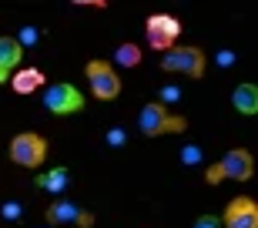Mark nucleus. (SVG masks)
<instances>
[{
    "label": "nucleus",
    "mask_w": 258,
    "mask_h": 228,
    "mask_svg": "<svg viewBox=\"0 0 258 228\" xmlns=\"http://www.w3.org/2000/svg\"><path fill=\"white\" fill-rule=\"evenodd\" d=\"M141 47H138V44H121V47H117V54H114V61L117 64H124V67H138L141 64Z\"/></svg>",
    "instance_id": "nucleus-14"
},
{
    "label": "nucleus",
    "mask_w": 258,
    "mask_h": 228,
    "mask_svg": "<svg viewBox=\"0 0 258 228\" xmlns=\"http://www.w3.org/2000/svg\"><path fill=\"white\" fill-rule=\"evenodd\" d=\"M221 225L225 228H258V205L251 198H231L225 215H221Z\"/></svg>",
    "instance_id": "nucleus-8"
},
{
    "label": "nucleus",
    "mask_w": 258,
    "mask_h": 228,
    "mask_svg": "<svg viewBox=\"0 0 258 228\" xmlns=\"http://www.w3.org/2000/svg\"><path fill=\"white\" fill-rule=\"evenodd\" d=\"M191 228H221V218H215V215H201Z\"/></svg>",
    "instance_id": "nucleus-15"
},
{
    "label": "nucleus",
    "mask_w": 258,
    "mask_h": 228,
    "mask_svg": "<svg viewBox=\"0 0 258 228\" xmlns=\"http://www.w3.org/2000/svg\"><path fill=\"white\" fill-rule=\"evenodd\" d=\"M7 81H10V74H7V71H0V84H7Z\"/></svg>",
    "instance_id": "nucleus-22"
},
{
    "label": "nucleus",
    "mask_w": 258,
    "mask_h": 228,
    "mask_svg": "<svg viewBox=\"0 0 258 228\" xmlns=\"http://www.w3.org/2000/svg\"><path fill=\"white\" fill-rule=\"evenodd\" d=\"M138 131L144 138H158V134H181L188 131V121H184L181 114H171L161 101H151V104H144L141 114H138Z\"/></svg>",
    "instance_id": "nucleus-1"
},
{
    "label": "nucleus",
    "mask_w": 258,
    "mask_h": 228,
    "mask_svg": "<svg viewBox=\"0 0 258 228\" xmlns=\"http://www.w3.org/2000/svg\"><path fill=\"white\" fill-rule=\"evenodd\" d=\"M158 101H161L164 107H168V101H178V87H164V91H161V97H158Z\"/></svg>",
    "instance_id": "nucleus-17"
},
{
    "label": "nucleus",
    "mask_w": 258,
    "mask_h": 228,
    "mask_svg": "<svg viewBox=\"0 0 258 228\" xmlns=\"http://www.w3.org/2000/svg\"><path fill=\"white\" fill-rule=\"evenodd\" d=\"M84 74H87V84H91L97 101H111V97L121 94V77H117V71L107 61H87Z\"/></svg>",
    "instance_id": "nucleus-4"
},
{
    "label": "nucleus",
    "mask_w": 258,
    "mask_h": 228,
    "mask_svg": "<svg viewBox=\"0 0 258 228\" xmlns=\"http://www.w3.org/2000/svg\"><path fill=\"white\" fill-rule=\"evenodd\" d=\"M205 64H208V57L201 47H171L161 54V67L168 74H184L191 81H198L205 74Z\"/></svg>",
    "instance_id": "nucleus-2"
},
{
    "label": "nucleus",
    "mask_w": 258,
    "mask_h": 228,
    "mask_svg": "<svg viewBox=\"0 0 258 228\" xmlns=\"http://www.w3.org/2000/svg\"><path fill=\"white\" fill-rule=\"evenodd\" d=\"M231 104L241 114H255L258 111V87L255 84H238L231 91Z\"/></svg>",
    "instance_id": "nucleus-11"
},
{
    "label": "nucleus",
    "mask_w": 258,
    "mask_h": 228,
    "mask_svg": "<svg viewBox=\"0 0 258 228\" xmlns=\"http://www.w3.org/2000/svg\"><path fill=\"white\" fill-rule=\"evenodd\" d=\"M50 144L44 134H34V131H24L10 141V161L20 164V168H40L44 158H47Z\"/></svg>",
    "instance_id": "nucleus-3"
},
{
    "label": "nucleus",
    "mask_w": 258,
    "mask_h": 228,
    "mask_svg": "<svg viewBox=\"0 0 258 228\" xmlns=\"http://www.w3.org/2000/svg\"><path fill=\"white\" fill-rule=\"evenodd\" d=\"M20 57H24V47L17 44V37H0V71L14 74L20 67Z\"/></svg>",
    "instance_id": "nucleus-10"
},
{
    "label": "nucleus",
    "mask_w": 258,
    "mask_h": 228,
    "mask_svg": "<svg viewBox=\"0 0 258 228\" xmlns=\"http://www.w3.org/2000/svg\"><path fill=\"white\" fill-rule=\"evenodd\" d=\"M77 211H81V208H77V205H71V201H54V205L47 208V221L54 228L64 225V221H77Z\"/></svg>",
    "instance_id": "nucleus-13"
},
{
    "label": "nucleus",
    "mask_w": 258,
    "mask_h": 228,
    "mask_svg": "<svg viewBox=\"0 0 258 228\" xmlns=\"http://www.w3.org/2000/svg\"><path fill=\"white\" fill-rule=\"evenodd\" d=\"M34 40H37V30H24V34H20V37H17V44H20V47H24V44H34Z\"/></svg>",
    "instance_id": "nucleus-18"
},
{
    "label": "nucleus",
    "mask_w": 258,
    "mask_h": 228,
    "mask_svg": "<svg viewBox=\"0 0 258 228\" xmlns=\"http://www.w3.org/2000/svg\"><path fill=\"white\" fill-rule=\"evenodd\" d=\"M218 171H221V181H248L251 171H255V158H251V151H245V148H231V151H225V158H218Z\"/></svg>",
    "instance_id": "nucleus-7"
},
{
    "label": "nucleus",
    "mask_w": 258,
    "mask_h": 228,
    "mask_svg": "<svg viewBox=\"0 0 258 228\" xmlns=\"http://www.w3.org/2000/svg\"><path fill=\"white\" fill-rule=\"evenodd\" d=\"M4 218H7V221L20 218V205H17V201H7V205H4Z\"/></svg>",
    "instance_id": "nucleus-16"
},
{
    "label": "nucleus",
    "mask_w": 258,
    "mask_h": 228,
    "mask_svg": "<svg viewBox=\"0 0 258 228\" xmlns=\"http://www.w3.org/2000/svg\"><path fill=\"white\" fill-rule=\"evenodd\" d=\"M144 34H148V44L154 50H171L174 40L181 37V20L171 14H151L144 24Z\"/></svg>",
    "instance_id": "nucleus-5"
},
{
    "label": "nucleus",
    "mask_w": 258,
    "mask_h": 228,
    "mask_svg": "<svg viewBox=\"0 0 258 228\" xmlns=\"http://www.w3.org/2000/svg\"><path fill=\"white\" fill-rule=\"evenodd\" d=\"M44 107H47L50 114H77V111H84V94H81L74 84L60 81V84H50L47 87V94H44Z\"/></svg>",
    "instance_id": "nucleus-6"
},
{
    "label": "nucleus",
    "mask_w": 258,
    "mask_h": 228,
    "mask_svg": "<svg viewBox=\"0 0 258 228\" xmlns=\"http://www.w3.org/2000/svg\"><path fill=\"white\" fill-rule=\"evenodd\" d=\"M198 148H195V144H191V148H184V151H181V158H184V161H188V164H195V161H198Z\"/></svg>",
    "instance_id": "nucleus-19"
},
{
    "label": "nucleus",
    "mask_w": 258,
    "mask_h": 228,
    "mask_svg": "<svg viewBox=\"0 0 258 228\" xmlns=\"http://www.w3.org/2000/svg\"><path fill=\"white\" fill-rule=\"evenodd\" d=\"M67 178H71V171H67V168H50V171H44V175H37V188L57 195V191L67 188Z\"/></svg>",
    "instance_id": "nucleus-12"
},
{
    "label": "nucleus",
    "mask_w": 258,
    "mask_h": 228,
    "mask_svg": "<svg viewBox=\"0 0 258 228\" xmlns=\"http://www.w3.org/2000/svg\"><path fill=\"white\" fill-rule=\"evenodd\" d=\"M107 141H111V144H124V131H121V128H114V131L107 134Z\"/></svg>",
    "instance_id": "nucleus-20"
},
{
    "label": "nucleus",
    "mask_w": 258,
    "mask_h": 228,
    "mask_svg": "<svg viewBox=\"0 0 258 228\" xmlns=\"http://www.w3.org/2000/svg\"><path fill=\"white\" fill-rule=\"evenodd\" d=\"M218 64H221V67H228V64H235V54H228V50H225V54H218Z\"/></svg>",
    "instance_id": "nucleus-21"
},
{
    "label": "nucleus",
    "mask_w": 258,
    "mask_h": 228,
    "mask_svg": "<svg viewBox=\"0 0 258 228\" xmlns=\"http://www.w3.org/2000/svg\"><path fill=\"white\" fill-rule=\"evenodd\" d=\"M44 71L40 67H17L14 74H10V87L17 91V94H34L37 87H44Z\"/></svg>",
    "instance_id": "nucleus-9"
},
{
    "label": "nucleus",
    "mask_w": 258,
    "mask_h": 228,
    "mask_svg": "<svg viewBox=\"0 0 258 228\" xmlns=\"http://www.w3.org/2000/svg\"><path fill=\"white\" fill-rule=\"evenodd\" d=\"M50 228H54V225H50Z\"/></svg>",
    "instance_id": "nucleus-23"
}]
</instances>
